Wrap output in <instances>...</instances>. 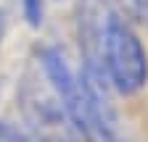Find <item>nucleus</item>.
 <instances>
[{"mask_svg": "<svg viewBox=\"0 0 148 142\" xmlns=\"http://www.w3.org/2000/svg\"><path fill=\"white\" fill-rule=\"evenodd\" d=\"M103 74L108 87L122 95H138L148 84V53L138 32L124 19L111 21L103 40Z\"/></svg>", "mask_w": 148, "mask_h": 142, "instance_id": "obj_1", "label": "nucleus"}, {"mask_svg": "<svg viewBox=\"0 0 148 142\" xmlns=\"http://www.w3.org/2000/svg\"><path fill=\"white\" fill-rule=\"evenodd\" d=\"M116 11L108 0H77L74 8V26H77V42L82 50V68L92 71L106 79L103 74V40ZM108 82V79H106Z\"/></svg>", "mask_w": 148, "mask_h": 142, "instance_id": "obj_2", "label": "nucleus"}, {"mask_svg": "<svg viewBox=\"0 0 148 142\" xmlns=\"http://www.w3.org/2000/svg\"><path fill=\"white\" fill-rule=\"evenodd\" d=\"M0 142H32V137L24 129H18L13 121L0 118Z\"/></svg>", "mask_w": 148, "mask_h": 142, "instance_id": "obj_3", "label": "nucleus"}, {"mask_svg": "<svg viewBox=\"0 0 148 142\" xmlns=\"http://www.w3.org/2000/svg\"><path fill=\"white\" fill-rule=\"evenodd\" d=\"M122 3L127 5V11L132 16H145L148 11V0H122Z\"/></svg>", "mask_w": 148, "mask_h": 142, "instance_id": "obj_4", "label": "nucleus"}, {"mask_svg": "<svg viewBox=\"0 0 148 142\" xmlns=\"http://www.w3.org/2000/svg\"><path fill=\"white\" fill-rule=\"evenodd\" d=\"M5 26H8V13H5L3 5H0V40H3V34H5Z\"/></svg>", "mask_w": 148, "mask_h": 142, "instance_id": "obj_5", "label": "nucleus"}, {"mask_svg": "<svg viewBox=\"0 0 148 142\" xmlns=\"http://www.w3.org/2000/svg\"><path fill=\"white\" fill-rule=\"evenodd\" d=\"M145 19H148V11H145Z\"/></svg>", "mask_w": 148, "mask_h": 142, "instance_id": "obj_6", "label": "nucleus"}]
</instances>
